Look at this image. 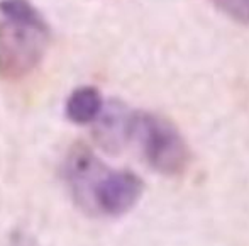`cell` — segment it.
Segmentation results:
<instances>
[{
    "mask_svg": "<svg viewBox=\"0 0 249 246\" xmlns=\"http://www.w3.org/2000/svg\"><path fill=\"white\" fill-rule=\"evenodd\" d=\"M131 143H136L151 168L168 177L187 170L190 148L177 128L164 117L134 111Z\"/></svg>",
    "mask_w": 249,
    "mask_h": 246,
    "instance_id": "1",
    "label": "cell"
},
{
    "mask_svg": "<svg viewBox=\"0 0 249 246\" xmlns=\"http://www.w3.org/2000/svg\"><path fill=\"white\" fill-rule=\"evenodd\" d=\"M50 43L48 22L0 20V76L19 80L29 75L43 59Z\"/></svg>",
    "mask_w": 249,
    "mask_h": 246,
    "instance_id": "2",
    "label": "cell"
},
{
    "mask_svg": "<svg viewBox=\"0 0 249 246\" xmlns=\"http://www.w3.org/2000/svg\"><path fill=\"white\" fill-rule=\"evenodd\" d=\"M142 190L144 184L134 171L107 168L93 192V212L122 216L138 204Z\"/></svg>",
    "mask_w": 249,
    "mask_h": 246,
    "instance_id": "3",
    "label": "cell"
},
{
    "mask_svg": "<svg viewBox=\"0 0 249 246\" xmlns=\"http://www.w3.org/2000/svg\"><path fill=\"white\" fill-rule=\"evenodd\" d=\"M107 167L90 148L76 145L68 151L63 165V177L73 200L87 212H93V192Z\"/></svg>",
    "mask_w": 249,
    "mask_h": 246,
    "instance_id": "4",
    "label": "cell"
},
{
    "mask_svg": "<svg viewBox=\"0 0 249 246\" xmlns=\"http://www.w3.org/2000/svg\"><path fill=\"white\" fill-rule=\"evenodd\" d=\"M132 119L134 111L121 100H110L102 105L100 114L93 121V136L102 150L108 153H119L124 150L131 143Z\"/></svg>",
    "mask_w": 249,
    "mask_h": 246,
    "instance_id": "5",
    "label": "cell"
},
{
    "mask_svg": "<svg viewBox=\"0 0 249 246\" xmlns=\"http://www.w3.org/2000/svg\"><path fill=\"white\" fill-rule=\"evenodd\" d=\"M102 105H104V100L99 90L95 87L85 85L78 87L70 94L65 112L66 117L75 124H90L100 114Z\"/></svg>",
    "mask_w": 249,
    "mask_h": 246,
    "instance_id": "6",
    "label": "cell"
},
{
    "mask_svg": "<svg viewBox=\"0 0 249 246\" xmlns=\"http://www.w3.org/2000/svg\"><path fill=\"white\" fill-rule=\"evenodd\" d=\"M0 16L20 22H46L29 0H0Z\"/></svg>",
    "mask_w": 249,
    "mask_h": 246,
    "instance_id": "7",
    "label": "cell"
},
{
    "mask_svg": "<svg viewBox=\"0 0 249 246\" xmlns=\"http://www.w3.org/2000/svg\"><path fill=\"white\" fill-rule=\"evenodd\" d=\"M227 17L241 24H249V0H210Z\"/></svg>",
    "mask_w": 249,
    "mask_h": 246,
    "instance_id": "8",
    "label": "cell"
},
{
    "mask_svg": "<svg viewBox=\"0 0 249 246\" xmlns=\"http://www.w3.org/2000/svg\"><path fill=\"white\" fill-rule=\"evenodd\" d=\"M3 246H37V241L34 240L29 233L17 229V231H14V233L10 234L9 240H7V243Z\"/></svg>",
    "mask_w": 249,
    "mask_h": 246,
    "instance_id": "9",
    "label": "cell"
}]
</instances>
